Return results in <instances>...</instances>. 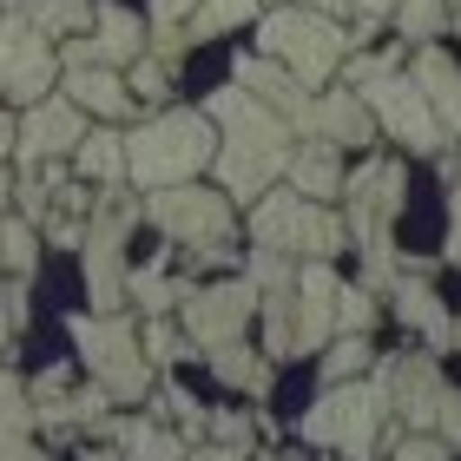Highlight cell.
Listing matches in <instances>:
<instances>
[{
  "label": "cell",
  "mask_w": 461,
  "mask_h": 461,
  "mask_svg": "<svg viewBox=\"0 0 461 461\" xmlns=\"http://www.w3.org/2000/svg\"><path fill=\"white\" fill-rule=\"evenodd\" d=\"M297 7H317V14H349V0H297Z\"/></svg>",
  "instance_id": "45"
},
{
  "label": "cell",
  "mask_w": 461,
  "mask_h": 461,
  "mask_svg": "<svg viewBox=\"0 0 461 461\" xmlns=\"http://www.w3.org/2000/svg\"><path fill=\"white\" fill-rule=\"evenodd\" d=\"M337 290L343 277L323 258L297 264V317H290V356H317L330 337H337Z\"/></svg>",
  "instance_id": "14"
},
{
  "label": "cell",
  "mask_w": 461,
  "mask_h": 461,
  "mask_svg": "<svg viewBox=\"0 0 461 461\" xmlns=\"http://www.w3.org/2000/svg\"><path fill=\"white\" fill-rule=\"evenodd\" d=\"M145 415H158V422H178V435H204V422H212V415L198 409V395L192 389H178V383H152V395H145Z\"/></svg>",
  "instance_id": "29"
},
{
  "label": "cell",
  "mask_w": 461,
  "mask_h": 461,
  "mask_svg": "<svg viewBox=\"0 0 461 461\" xmlns=\"http://www.w3.org/2000/svg\"><path fill=\"white\" fill-rule=\"evenodd\" d=\"M178 461H238V455H230V448H218V442H212V448H198V455H192V448H185Z\"/></svg>",
  "instance_id": "43"
},
{
  "label": "cell",
  "mask_w": 461,
  "mask_h": 461,
  "mask_svg": "<svg viewBox=\"0 0 461 461\" xmlns=\"http://www.w3.org/2000/svg\"><path fill=\"white\" fill-rule=\"evenodd\" d=\"M369 323H375V290H369V284H343V290H337V330L369 337Z\"/></svg>",
  "instance_id": "32"
},
{
  "label": "cell",
  "mask_w": 461,
  "mask_h": 461,
  "mask_svg": "<svg viewBox=\"0 0 461 461\" xmlns=\"http://www.w3.org/2000/svg\"><path fill=\"white\" fill-rule=\"evenodd\" d=\"M192 7H198V0H152V20H145V27H185Z\"/></svg>",
  "instance_id": "39"
},
{
  "label": "cell",
  "mask_w": 461,
  "mask_h": 461,
  "mask_svg": "<svg viewBox=\"0 0 461 461\" xmlns=\"http://www.w3.org/2000/svg\"><path fill=\"white\" fill-rule=\"evenodd\" d=\"M86 461H119V448H86Z\"/></svg>",
  "instance_id": "47"
},
{
  "label": "cell",
  "mask_w": 461,
  "mask_h": 461,
  "mask_svg": "<svg viewBox=\"0 0 461 461\" xmlns=\"http://www.w3.org/2000/svg\"><path fill=\"white\" fill-rule=\"evenodd\" d=\"M258 53H270L277 67L297 79V86H330L343 73V59L356 53V40L337 14H317V7H297V0H277V7L258 14Z\"/></svg>",
  "instance_id": "3"
},
{
  "label": "cell",
  "mask_w": 461,
  "mask_h": 461,
  "mask_svg": "<svg viewBox=\"0 0 461 461\" xmlns=\"http://www.w3.org/2000/svg\"><path fill=\"white\" fill-rule=\"evenodd\" d=\"M0 461H40V448H33V395L7 369H0Z\"/></svg>",
  "instance_id": "21"
},
{
  "label": "cell",
  "mask_w": 461,
  "mask_h": 461,
  "mask_svg": "<svg viewBox=\"0 0 461 461\" xmlns=\"http://www.w3.org/2000/svg\"><path fill=\"white\" fill-rule=\"evenodd\" d=\"M204 119L218 125V152H212L218 192L258 204L270 185L284 178V158H290V145H297V132L284 125L277 106H264V99L244 93V86H218L204 99Z\"/></svg>",
  "instance_id": "1"
},
{
  "label": "cell",
  "mask_w": 461,
  "mask_h": 461,
  "mask_svg": "<svg viewBox=\"0 0 461 461\" xmlns=\"http://www.w3.org/2000/svg\"><path fill=\"white\" fill-rule=\"evenodd\" d=\"M389 297H395V317H402L409 330H422V343L429 356H448V303L435 297V284H429V270H402V277L389 284Z\"/></svg>",
  "instance_id": "16"
},
{
  "label": "cell",
  "mask_w": 461,
  "mask_h": 461,
  "mask_svg": "<svg viewBox=\"0 0 461 461\" xmlns=\"http://www.w3.org/2000/svg\"><path fill=\"white\" fill-rule=\"evenodd\" d=\"M125 93H132V99H165V93H172V67H165L158 53H139L132 73H125Z\"/></svg>",
  "instance_id": "33"
},
{
  "label": "cell",
  "mask_w": 461,
  "mask_h": 461,
  "mask_svg": "<svg viewBox=\"0 0 461 461\" xmlns=\"http://www.w3.org/2000/svg\"><path fill=\"white\" fill-rule=\"evenodd\" d=\"M369 375L383 383L389 415H402V429H435V409H442V395H448V375H442V363H435L429 349L422 356H389V363H375Z\"/></svg>",
  "instance_id": "13"
},
{
  "label": "cell",
  "mask_w": 461,
  "mask_h": 461,
  "mask_svg": "<svg viewBox=\"0 0 461 461\" xmlns=\"http://www.w3.org/2000/svg\"><path fill=\"white\" fill-rule=\"evenodd\" d=\"M204 435H212L218 448H230V455H244L250 442H258V422H250L244 409H218L212 422H204Z\"/></svg>",
  "instance_id": "34"
},
{
  "label": "cell",
  "mask_w": 461,
  "mask_h": 461,
  "mask_svg": "<svg viewBox=\"0 0 461 461\" xmlns=\"http://www.w3.org/2000/svg\"><path fill=\"white\" fill-rule=\"evenodd\" d=\"M442 258H448V264L461 270V224H448V250H442Z\"/></svg>",
  "instance_id": "44"
},
{
  "label": "cell",
  "mask_w": 461,
  "mask_h": 461,
  "mask_svg": "<svg viewBox=\"0 0 461 461\" xmlns=\"http://www.w3.org/2000/svg\"><path fill=\"white\" fill-rule=\"evenodd\" d=\"M409 79L422 86L435 125H442V139H461V67H455V59L429 40V47H415V59H409Z\"/></svg>",
  "instance_id": "15"
},
{
  "label": "cell",
  "mask_w": 461,
  "mask_h": 461,
  "mask_svg": "<svg viewBox=\"0 0 461 461\" xmlns=\"http://www.w3.org/2000/svg\"><path fill=\"white\" fill-rule=\"evenodd\" d=\"M343 86L363 93V106L375 113V132L383 139H402V152H442V125H435L422 86L402 73V47H383V53H349V73Z\"/></svg>",
  "instance_id": "4"
},
{
  "label": "cell",
  "mask_w": 461,
  "mask_h": 461,
  "mask_svg": "<svg viewBox=\"0 0 461 461\" xmlns=\"http://www.w3.org/2000/svg\"><path fill=\"white\" fill-rule=\"evenodd\" d=\"M79 172L99 178V185H125V139L119 132H86L79 139Z\"/></svg>",
  "instance_id": "28"
},
{
  "label": "cell",
  "mask_w": 461,
  "mask_h": 461,
  "mask_svg": "<svg viewBox=\"0 0 461 461\" xmlns=\"http://www.w3.org/2000/svg\"><path fill=\"white\" fill-rule=\"evenodd\" d=\"M59 86V53L47 33H33L14 7H0V93L14 106H33Z\"/></svg>",
  "instance_id": "11"
},
{
  "label": "cell",
  "mask_w": 461,
  "mask_h": 461,
  "mask_svg": "<svg viewBox=\"0 0 461 461\" xmlns=\"http://www.w3.org/2000/svg\"><path fill=\"white\" fill-rule=\"evenodd\" d=\"M14 132H20V113L0 106V152H14Z\"/></svg>",
  "instance_id": "42"
},
{
  "label": "cell",
  "mask_w": 461,
  "mask_h": 461,
  "mask_svg": "<svg viewBox=\"0 0 461 461\" xmlns=\"http://www.w3.org/2000/svg\"><path fill=\"white\" fill-rule=\"evenodd\" d=\"M238 86L258 93L264 106H277V113H290V106H297V93H310V86H297V79H290L270 53H244V59H238Z\"/></svg>",
  "instance_id": "23"
},
{
  "label": "cell",
  "mask_w": 461,
  "mask_h": 461,
  "mask_svg": "<svg viewBox=\"0 0 461 461\" xmlns=\"http://www.w3.org/2000/svg\"><path fill=\"white\" fill-rule=\"evenodd\" d=\"M389 429V395L375 375H349V383H330L317 402H310V415L297 422L303 442L317 448H337L349 461H375V442H383Z\"/></svg>",
  "instance_id": "6"
},
{
  "label": "cell",
  "mask_w": 461,
  "mask_h": 461,
  "mask_svg": "<svg viewBox=\"0 0 461 461\" xmlns=\"http://www.w3.org/2000/svg\"><path fill=\"white\" fill-rule=\"evenodd\" d=\"M145 40H152V27L132 14V7H93V53L99 67H132V59L145 53Z\"/></svg>",
  "instance_id": "20"
},
{
  "label": "cell",
  "mask_w": 461,
  "mask_h": 461,
  "mask_svg": "<svg viewBox=\"0 0 461 461\" xmlns=\"http://www.w3.org/2000/svg\"><path fill=\"white\" fill-rule=\"evenodd\" d=\"M369 369H375L369 337H356V330H337V337L323 343V383H349V375H369Z\"/></svg>",
  "instance_id": "27"
},
{
  "label": "cell",
  "mask_w": 461,
  "mask_h": 461,
  "mask_svg": "<svg viewBox=\"0 0 461 461\" xmlns=\"http://www.w3.org/2000/svg\"><path fill=\"white\" fill-rule=\"evenodd\" d=\"M389 7H395V0H349V14H356L349 40H356V47H363V40H369V33H375V27L389 20Z\"/></svg>",
  "instance_id": "37"
},
{
  "label": "cell",
  "mask_w": 461,
  "mask_h": 461,
  "mask_svg": "<svg viewBox=\"0 0 461 461\" xmlns=\"http://www.w3.org/2000/svg\"><path fill=\"white\" fill-rule=\"evenodd\" d=\"M250 244H264V250H284V258H337V250L349 244V230H343V218L330 212V204H317V198H303V192H270L250 204Z\"/></svg>",
  "instance_id": "8"
},
{
  "label": "cell",
  "mask_w": 461,
  "mask_h": 461,
  "mask_svg": "<svg viewBox=\"0 0 461 461\" xmlns=\"http://www.w3.org/2000/svg\"><path fill=\"white\" fill-rule=\"evenodd\" d=\"M284 185H290V192H303V198H317V204H330L343 192V145L297 139V145H290V158H284Z\"/></svg>",
  "instance_id": "17"
},
{
  "label": "cell",
  "mask_w": 461,
  "mask_h": 461,
  "mask_svg": "<svg viewBox=\"0 0 461 461\" xmlns=\"http://www.w3.org/2000/svg\"><path fill=\"white\" fill-rule=\"evenodd\" d=\"M139 349H145V363H152V369H158V363H185V356H198L172 317H152V323H145V330H139Z\"/></svg>",
  "instance_id": "31"
},
{
  "label": "cell",
  "mask_w": 461,
  "mask_h": 461,
  "mask_svg": "<svg viewBox=\"0 0 461 461\" xmlns=\"http://www.w3.org/2000/svg\"><path fill=\"white\" fill-rule=\"evenodd\" d=\"M79 139H86V113H79L67 93H47V99H33V106H20L14 158H20V172H33V165H47V158H73Z\"/></svg>",
  "instance_id": "12"
},
{
  "label": "cell",
  "mask_w": 461,
  "mask_h": 461,
  "mask_svg": "<svg viewBox=\"0 0 461 461\" xmlns=\"http://www.w3.org/2000/svg\"><path fill=\"white\" fill-rule=\"evenodd\" d=\"M448 349H461V317H455V323H448Z\"/></svg>",
  "instance_id": "48"
},
{
  "label": "cell",
  "mask_w": 461,
  "mask_h": 461,
  "mask_svg": "<svg viewBox=\"0 0 461 461\" xmlns=\"http://www.w3.org/2000/svg\"><path fill=\"white\" fill-rule=\"evenodd\" d=\"M389 27L409 40V47H429L435 33H448V0H395Z\"/></svg>",
  "instance_id": "26"
},
{
  "label": "cell",
  "mask_w": 461,
  "mask_h": 461,
  "mask_svg": "<svg viewBox=\"0 0 461 461\" xmlns=\"http://www.w3.org/2000/svg\"><path fill=\"white\" fill-rule=\"evenodd\" d=\"M73 343H79V363L93 369V383L113 395V402H145L152 395V363L139 349V330L125 323V310H79L67 323Z\"/></svg>",
  "instance_id": "7"
},
{
  "label": "cell",
  "mask_w": 461,
  "mask_h": 461,
  "mask_svg": "<svg viewBox=\"0 0 461 461\" xmlns=\"http://www.w3.org/2000/svg\"><path fill=\"white\" fill-rule=\"evenodd\" d=\"M106 442L119 448V461H178L185 455V435L178 429H165L158 415H113V429H106Z\"/></svg>",
  "instance_id": "18"
},
{
  "label": "cell",
  "mask_w": 461,
  "mask_h": 461,
  "mask_svg": "<svg viewBox=\"0 0 461 461\" xmlns=\"http://www.w3.org/2000/svg\"><path fill=\"white\" fill-rule=\"evenodd\" d=\"M139 212L152 218L178 250H192V244H230V230H238V212H230V198L212 192V185H198V178H185V185H158V192L145 198Z\"/></svg>",
  "instance_id": "9"
},
{
  "label": "cell",
  "mask_w": 461,
  "mask_h": 461,
  "mask_svg": "<svg viewBox=\"0 0 461 461\" xmlns=\"http://www.w3.org/2000/svg\"><path fill=\"white\" fill-rule=\"evenodd\" d=\"M264 7L258 0H198L192 7V20H185V40L192 47H204V40H218V33H238V27H250Z\"/></svg>",
  "instance_id": "24"
},
{
  "label": "cell",
  "mask_w": 461,
  "mask_h": 461,
  "mask_svg": "<svg viewBox=\"0 0 461 461\" xmlns=\"http://www.w3.org/2000/svg\"><path fill=\"white\" fill-rule=\"evenodd\" d=\"M119 139H125V178H132L139 192L198 178L218 152V125L204 119V106H172V113L145 119L139 132H119Z\"/></svg>",
  "instance_id": "5"
},
{
  "label": "cell",
  "mask_w": 461,
  "mask_h": 461,
  "mask_svg": "<svg viewBox=\"0 0 461 461\" xmlns=\"http://www.w3.org/2000/svg\"><path fill=\"white\" fill-rule=\"evenodd\" d=\"M40 270V238L27 218H0V277H33Z\"/></svg>",
  "instance_id": "30"
},
{
  "label": "cell",
  "mask_w": 461,
  "mask_h": 461,
  "mask_svg": "<svg viewBox=\"0 0 461 461\" xmlns=\"http://www.w3.org/2000/svg\"><path fill=\"white\" fill-rule=\"evenodd\" d=\"M59 93H67L79 113H99V119L132 113V93H125V79L113 67H59Z\"/></svg>",
  "instance_id": "19"
},
{
  "label": "cell",
  "mask_w": 461,
  "mask_h": 461,
  "mask_svg": "<svg viewBox=\"0 0 461 461\" xmlns=\"http://www.w3.org/2000/svg\"><path fill=\"white\" fill-rule=\"evenodd\" d=\"M67 389H73V369L59 363V369H47V375H33V389H27V395H33V402H47V395H67Z\"/></svg>",
  "instance_id": "40"
},
{
  "label": "cell",
  "mask_w": 461,
  "mask_h": 461,
  "mask_svg": "<svg viewBox=\"0 0 461 461\" xmlns=\"http://www.w3.org/2000/svg\"><path fill=\"white\" fill-rule=\"evenodd\" d=\"M448 172V224H461V165H442Z\"/></svg>",
  "instance_id": "41"
},
{
  "label": "cell",
  "mask_w": 461,
  "mask_h": 461,
  "mask_svg": "<svg viewBox=\"0 0 461 461\" xmlns=\"http://www.w3.org/2000/svg\"><path fill=\"white\" fill-rule=\"evenodd\" d=\"M343 230L349 244L363 250V284L369 290H389L402 277V258H395V218L409 204V172L402 158H369L363 172L343 178Z\"/></svg>",
  "instance_id": "2"
},
{
  "label": "cell",
  "mask_w": 461,
  "mask_h": 461,
  "mask_svg": "<svg viewBox=\"0 0 461 461\" xmlns=\"http://www.w3.org/2000/svg\"><path fill=\"white\" fill-rule=\"evenodd\" d=\"M435 435H442L448 448H461V389L442 395V409H435Z\"/></svg>",
  "instance_id": "38"
},
{
  "label": "cell",
  "mask_w": 461,
  "mask_h": 461,
  "mask_svg": "<svg viewBox=\"0 0 461 461\" xmlns=\"http://www.w3.org/2000/svg\"><path fill=\"white\" fill-rule=\"evenodd\" d=\"M250 317H258V290H250V277H224V284H192V297L178 303V330L185 343H192L198 356L218 349V343H238Z\"/></svg>",
  "instance_id": "10"
},
{
  "label": "cell",
  "mask_w": 461,
  "mask_h": 461,
  "mask_svg": "<svg viewBox=\"0 0 461 461\" xmlns=\"http://www.w3.org/2000/svg\"><path fill=\"white\" fill-rule=\"evenodd\" d=\"M448 455H455V448H448L435 429H409L402 442H395V461H448Z\"/></svg>",
  "instance_id": "36"
},
{
  "label": "cell",
  "mask_w": 461,
  "mask_h": 461,
  "mask_svg": "<svg viewBox=\"0 0 461 461\" xmlns=\"http://www.w3.org/2000/svg\"><path fill=\"white\" fill-rule=\"evenodd\" d=\"M7 198H14V178L0 172V218H7Z\"/></svg>",
  "instance_id": "46"
},
{
  "label": "cell",
  "mask_w": 461,
  "mask_h": 461,
  "mask_svg": "<svg viewBox=\"0 0 461 461\" xmlns=\"http://www.w3.org/2000/svg\"><path fill=\"white\" fill-rule=\"evenodd\" d=\"M125 297H139L145 317H178V303L192 297V284H185V277H165L158 264H145V270L125 277Z\"/></svg>",
  "instance_id": "25"
},
{
  "label": "cell",
  "mask_w": 461,
  "mask_h": 461,
  "mask_svg": "<svg viewBox=\"0 0 461 461\" xmlns=\"http://www.w3.org/2000/svg\"><path fill=\"white\" fill-rule=\"evenodd\" d=\"M204 363L218 369V383L224 389H244V395H270V356H258L244 337L238 343H218V349H204Z\"/></svg>",
  "instance_id": "22"
},
{
  "label": "cell",
  "mask_w": 461,
  "mask_h": 461,
  "mask_svg": "<svg viewBox=\"0 0 461 461\" xmlns=\"http://www.w3.org/2000/svg\"><path fill=\"white\" fill-rule=\"evenodd\" d=\"M448 27H455V33H461V0H455V7H448Z\"/></svg>",
  "instance_id": "49"
},
{
  "label": "cell",
  "mask_w": 461,
  "mask_h": 461,
  "mask_svg": "<svg viewBox=\"0 0 461 461\" xmlns=\"http://www.w3.org/2000/svg\"><path fill=\"white\" fill-rule=\"evenodd\" d=\"M27 330V277H0V343Z\"/></svg>",
  "instance_id": "35"
}]
</instances>
